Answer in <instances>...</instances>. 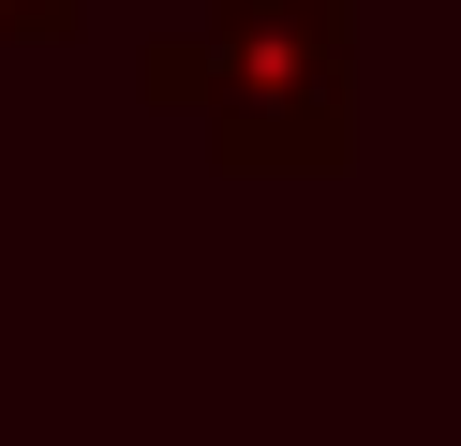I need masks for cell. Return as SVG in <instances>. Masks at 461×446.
Segmentation results:
<instances>
[{"instance_id":"obj_2","label":"cell","mask_w":461,"mask_h":446,"mask_svg":"<svg viewBox=\"0 0 461 446\" xmlns=\"http://www.w3.org/2000/svg\"><path fill=\"white\" fill-rule=\"evenodd\" d=\"M75 30H90V0H0V45L31 59V45H75Z\"/></svg>"},{"instance_id":"obj_1","label":"cell","mask_w":461,"mask_h":446,"mask_svg":"<svg viewBox=\"0 0 461 446\" xmlns=\"http://www.w3.org/2000/svg\"><path fill=\"white\" fill-rule=\"evenodd\" d=\"M179 119L239 178L357 164V0H209L179 30Z\"/></svg>"}]
</instances>
